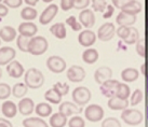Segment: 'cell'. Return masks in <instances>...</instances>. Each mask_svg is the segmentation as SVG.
Here are the masks:
<instances>
[{
  "mask_svg": "<svg viewBox=\"0 0 148 127\" xmlns=\"http://www.w3.org/2000/svg\"><path fill=\"white\" fill-rule=\"evenodd\" d=\"M25 84L28 86V88H40L45 83V77L40 70L36 68H30L26 71L24 77Z\"/></svg>",
  "mask_w": 148,
  "mask_h": 127,
  "instance_id": "1",
  "label": "cell"
},
{
  "mask_svg": "<svg viewBox=\"0 0 148 127\" xmlns=\"http://www.w3.org/2000/svg\"><path fill=\"white\" fill-rule=\"evenodd\" d=\"M118 37L121 38L127 44H134L140 39L137 29L132 26H119V28L116 30Z\"/></svg>",
  "mask_w": 148,
  "mask_h": 127,
  "instance_id": "2",
  "label": "cell"
},
{
  "mask_svg": "<svg viewBox=\"0 0 148 127\" xmlns=\"http://www.w3.org/2000/svg\"><path fill=\"white\" fill-rule=\"evenodd\" d=\"M48 46H49V44H48V41L45 37H41V36L35 37L34 36L29 41L28 53L35 55V56H39V55H42L47 52Z\"/></svg>",
  "mask_w": 148,
  "mask_h": 127,
  "instance_id": "3",
  "label": "cell"
},
{
  "mask_svg": "<svg viewBox=\"0 0 148 127\" xmlns=\"http://www.w3.org/2000/svg\"><path fill=\"white\" fill-rule=\"evenodd\" d=\"M121 119L127 125H130V126H137L142 124L143 120H144V116H143V113L140 112L136 109H124L121 113Z\"/></svg>",
  "mask_w": 148,
  "mask_h": 127,
  "instance_id": "4",
  "label": "cell"
},
{
  "mask_svg": "<svg viewBox=\"0 0 148 127\" xmlns=\"http://www.w3.org/2000/svg\"><path fill=\"white\" fill-rule=\"evenodd\" d=\"M73 100L75 103H77L78 106H84L91 100V92L90 90L86 86H79L76 87L73 92Z\"/></svg>",
  "mask_w": 148,
  "mask_h": 127,
  "instance_id": "5",
  "label": "cell"
},
{
  "mask_svg": "<svg viewBox=\"0 0 148 127\" xmlns=\"http://www.w3.org/2000/svg\"><path fill=\"white\" fill-rule=\"evenodd\" d=\"M84 116L90 122H93V123L99 122L104 117L103 108L99 105H90L86 107V109L84 110Z\"/></svg>",
  "mask_w": 148,
  "mask_h": 127,
  "instance_id": "6",
  "label": "cell"
},
{
  "mask_svg": "<svg viewBox=\"0 0 148 127\" xmlns=\"http://www.w3.org/2000/svg\"><path fill=\"white\" fill-rule=\"evenodd\" d=\"M47 67L53 73H62L66 69V62L60 56H50L47 60Z\"/></svg>",
  "mask_w": 148,
  "mask_h": 127,
  "instance_id": "7",
  "label": "cell"
},
{
  "mask_svg": "<svg viewBox=\"0 0 148 127\" xmlns=\"http://www.w3.org/2000/svg\"><path fill=\"white\" fill-rule=\"evenodd\" d=\"M116 33V28L112 23H105L97 30V38L101 41H110Z\"/></svg>",
  "mask_w": 148,
  "mask_h": 127,
  "instance_id": "8",
  "label": "cell"
},
{
  "mask_svg": "<svg viewBox=\"0 0 148 127\" xmlns=\"http://www.w3.org/2000/svg\"><path fill=\"white\" fill-rule=\"evenodd\" d=\"M67 79L73 83H80L86 78V71L82 67L80 66H71L69 69L67 70Z\"/></svg>",
  "mask_w": 148,
  "mask_h": 127,
  "instance_id": "9",
  "label": "cell"
},
{
  "mask_svg": "<svg viewBox=\"0 0 148 127\" xmlns=\"http://www.w3.org/2000/svg\"><path fill=\"white\" fill-rule=\"evenodd\" d=\"M118 85H119V82L117 80H107L103 84H101V92H102V95H104L105 97H108V98H111L117 95V88H118Z\"/></svg>",
  "mask_w": 148,
  "mask_h": 127,
  "instance_id": "10",
  "label": "cell"
},
{
  "mask_svg": "<svg viewBox=\"0 0 148 127\" xmlns=\"http://www.w3.org/2000/svg\"><path fill=\"white\" fill-rule=\"evenodd\" d=\"M58 7L56 4H50L47 7L45 11L41 13V15L39 17V22H40V24L42 25H48L49 23L53 21V18L56 16V14H58Z\"/></svg>",
  "mask_w": 148,
  "mask_h": 127,
  "instance_id": "11",
  "label": "cell"
},
{
  "mask_svg": "<svg viewBox=\"0 0 148 127\" xmlns=\"http://www.w3.org/2000/svg\"><path fill=\"white\" fill-rule=\"evenodd\" d=\"M96 41V35L93 31H91L90 29L86 28V30H83L79 33L78 36V42L80 45H82L84 48H90L94 44Z\"/></svg>",
  "mask_w": 148,
  "mask_h": 127,
  "instance_id": "12",
  "label": "cell"
},
{
  "mask_svg": "<svg viewBox=\"0 0 148 127\" xmlns=\"http://www.w3.org/2000/svg\"><path fill=\"white\" fill-rule=\"evenodd\" d=\"M79 22L81 23L83 27L86 28H92L95 24V15L92 10L84 9L79 14Z\"/></svg>",
  "mask_w": 148,
  "mask_h": 127,
  "instance_id": "13",
  "label": "cell"
},
{
  "mask_svg": "<svg viewBox=\"0 0 148 127\" xmlns=\"http://www.w3.org/2000/svg\"><path fill=\"white\" fill-rule=\"evenodd\" d=\"M58 111H60L61 113H63L65 116L68 117V116H70V115H73V114H78V113H80V112L82 111V109H80L77 103L65 101V103H62L60 105Z\"/></svg>",
  "mask_w": 148,
  "mask_h": 127,
  "instance_id": "14",
  "label": "cell"
},
{
  "mask_svg": "<svg viewBox=\"0 0 148 127\" xmlns=\"http://www.w3.org/2000/svg\"><path fill=\"white\" fill-rule=\"evenodd\" d=\"M16 55V52L13 48L3 46L0 49V66H5L11 62Z\"/></svg>",
  "mask_w": 148,
  "mask_h": 127,
  "instance_id": "15",
  "label": "cell"
},
{
  "mask_svg": "<svg viewBox=\"0 0 148 127\" xmlns=\"http://www.w3.org/2000/svg\"><path fill=\"white\" fill-rule=\"evenodd\" d=\"M7 72L11 78L18 79L21 78L24 74V67L22 66V64L17 60H12L11 62H9L7 66Z\"/></svg>",
  "mask_w": 148,
  "mask_h": 127,
  "instance_id": "16",
  "label": "cell"
},
{
  "mask_svg": "<svg viewBox=\"0 0 148 127\" xmlns=\"http://www.w3.org/2000/svg\"><path fill=\"white\" fill-rule=\"evenodd\" d=\"M112 75V71L109 67H106V66H103V67H99V69L95 71L94 73V79L96 83H99V85L103 84L105 81L109 80Z\"/></svg>",
  "mask_w": 148,
  "mask_h": 127,
  "instance_id": "17",
  "label": "cell"
},
{
  "mask_svg": "<svg viewBox=\"0 0 148 127\" xmlns=\"http://www.w3.org/2000/svg\"><path fill=\"white\" fill-rule=\"evenodd\" d=\"M35 111V103L33 99L30 98H23L18 103V112L22 115H30Z\"/></svg>",
  "mask_w": 148,
  "mask_h": 127,
  "instance_id": "18",
  "label": "cell"
},
{
  "mask_svg": "<svg viewBox=\"0 0 148 127\" xmlns=\"http://www.w3.org/2000/svg\"><path fill=\"white\" fill-rule=\"evenodd\" d=\"M129 105H130V103H129L127 99L119 98L117 96H114V97L109 98V100H108V107H109V109L115 111H118V110L123 111L124 109H127V107H129Z\"/></svg>",
  "mask_w": 148,
  "mask_h": 127,
  "instance_id": "19",
  "label": "cell"
},
{
  "mask_svg": "<svg viewBox=\"0 0 148 127\" xmlns=\"http://www.w3.org/2000/svg\"><path fill=\"white\" fill-rule=\"evenodd\" d=\"M38 31V27L34 23H30V22H27L26 23H22L20 26H18V33L20 35H23V36H26L28 38L34 37Z\"/></svg>",
  "mask_w": 148,
  "mask_h": 127,
  "instance_id": "20",
  "label": "cell"
},
{
  "mask_svg": "<svg viewBox=\"0 0 148 127\" xmlns=\"http://www.w3.org/2000/svg\"><path fill=\"white\" fill-rule=\"evenodd\" d=\"M136 22V15L133 14H129L125 12H121L117 15L116 18V23L119 26H132Z\"/></svg>",
  "mask_w": 148,
  "mask_h": 127,
  "instance_id": "21",
  "label": "cell"
},
{
  "mask_svg": "<svg viewBox=\"0 0 148 127\" xmlns=\"http://www.w3.org/2000/svg\"><path fill=\"white\" fill-rule=\"evenodd\" d=\"M1 112L2 114L8 117V119H12L14 117L17 113V107L16 105L13 103V101H10V100H5L2 106H1Z\"/></svg>",
  "mask_w": 148,
  "mask_h": 127,
  "instance_id": "22",
  "label": "cell"
},
{
  "mask_svg": "<svg viewBox=\"0 0 148 127\" xmlns=\"http://www.w3.org/2000/svg\"><path fill=\"white\" fill-rule=\"evenodd\" d=\"M16 38V30L11 26H4L0 29V39L4 42H11Z\"/></svg>",
  "mask_w": 148,
  "mask_h": 127,
  "instance_id": "23",
  "label": "cell"
},
{
  "mask_svg": "<svg viewBox=\"0 0 148 127\" xmlns=\"http://www.w3.org/2000/svg\"><path fill=\"white\" fill-rule=\"evenodd\" d=\"M138 77H140V72L135 68H125L121 72V78H122L124 82L127 83L134 82L138 79Z\"/></svg>",
  "mask_w": 148,
  "mask_h": 127,
  "instance_id": "24",
  "label": "cell"
},
{
  "mask_svg": "<svg viewBox=\"0 0 148 127\" xmlns=\"http://www.w3.org/2000/svg\"><path fill=\"white\" fill-rule=\"evenodd\" d=\"M121 11L125 13H129V14H133V15H136L142 11V3L137 0H132L130 2H127L125 5H123L121 8Z\"/></svg>",
  "mask_w": 148,
  "mask_h": 127,
  "instance_id": "25",
  "label": "cell"
},
{
  "mask_svg": "<svg viewBox=\"0 0 148 127\" xmlns=\"http://www.w3.org/2000/svg\"><path fill=\"white\" fill-rule=\"evenodd\" d=\"M50 125L53 127H63L67 124V116L58 111V113H53L50 117Z\"/></svg>",
  "mask_w": 148,
  "mask_h": 127,
  "instance_id": "26",
  "label": "cell"
},
{
  "mask_svg": "<svg viewBox=\"0 0 148 127\" xmlns=\"http://www.w3.org/2000/svg\"><path fill=\"white\" fill-rule=\"evenodd\" d=\"M82 59L86 64L92 65L99 60V52L95 49H86L82 54Z\"/></svg>",
  "mask_w": 148,
  "mask_h": 127,
  "instance_id": "27",
  "label": "cell"
},
{
  "mask_svg": "<svg viewBox=\"0 0 148 127\" xmlns=\"http://www.w3.org/2000/svg\"><path fill=\"white\" fill-rule=\"evenodd\" d=\"M35 111H36V114L38 116H40V117H48V116L52 114V107H51L50 103H40L36 106Z\"/></svg>",
  "mask_w": 148,
  "mask_h": 127,
  "instance_id": "28",
  "label": "cell"
},
{
  "mask_svg": "<svg viewBox=\"0 0 148 127\" xmlns=\"http://www.w3.org/2000/svg\"><path fill=\"white\" fill-rule=\"evenodd\" d=\"M62 95L58 93L55 88H51V90H47L45 94V99L48 100L50 103H53V105H58L62 101Z\"/></svg>",
  "mask_w": 148,
  "mask_h": 127,
  "instance_id": "29",
  "label": "cell"
},
{
  "mask_svg": "<svg viewBox=\"0 0 148 127\" xmlns=\"http://www.w3.org/2000/svg\"><path fill=\"white\" fill-rule=\"evenodd\" d=\"M50 33L53 35L54 37L58 39H65L66 38V27L63 23H56L53 26H51L50 28Z\"/></svg>",
  "mask_w": 148,
  "mask_h": 127,
  "instance_id": "30",
  "label": "cell"
},
{
  "mask_svg": "<svg viewBox=\"0 0 148 127\" xmlns=\"http://www.w3.org/2000/svg\"><path fill=\"white\" fill-rule=\"evenodd\" d=\"M38 15V12L36 9H34L33 7H26L21 11V17L24 21H34Z\"/></svg>",
  "mask_w": 148,
  "mask_h": 127,
  "instance_id": "31",
  "label": "cell"
},
{
  "mask_svg": "<svg viewBox=\"0 0 148 127\" xmlns=\"http://www.w3.org/2000/svg\"><path fill=\"white\" fill-rule=\"evenodd\" d=\"M27 90H28V86L24 83H16L15 85L13 86L12 88V94L14 97L16 98H22L24 97L25 95L27 94Z\"/></svg>",
  "mask_w": 148,
  "mask_h": 127,
  "instance_id": "32",
  "label": "cell"
},
{
  "mask_svg": "<svg viewBox=\"0 0 148 127\" xmlns=\"http://www.w3.org/2000/svg\"><path fill=\"white\" fill-rule=\"evenodd\" d=\"M23 125L28 127H34V126H39V127H45L47 123L40 117H28L23 121Z\"/></svg>",
  "mask_w": 148,
  "mask_h": 127,
  "instance_id": "33",
  "label": "cell"
},
{
  "mask_svg": "<svg viewBox=\"0 0 148 127\" xmlns=\"http://www.w3.org/2000/svg\"><path fill=\"white\" fill-rule=\"evenodd\" d=\"M29 41L30 39L26 36H23V35H20L18 37L16 38V45L18 50L22 51V52H28V48H29Z\"/></svg>",
  "mask_w": 148,
  "mask_h": 127,
  "instance_id": "34",
  "label": "cell"
},
{
  "mask_svg": "<svg viewBox=\"0 0 148 127\" xmlns=\"http://www.w3.org/2000/svg\"><path fill=\"white\" fill-rule=\"evenodd\" d=\"M130 94H131V90H130L129 85L125 84V83H119L118 88H117V95H116V96L122 99H127L129 96H130Z\"/></svg>",
  "mask_w": 148,
  "mask_h": 127,
  "instance_id": "35",
  "label": "cell"
},
{
  "mask_svg": "<svg viewBox=\"0 0 148 127\" xmlns=\"http://www.w3.org/2000/svg\"><path fill=\"white\" fill-rule=\"evenodd\" d=\"M144 98V94H143V92L140 90V88H137L133 92V94L131 95V100H130V103H131V106L135 107L137 105H140L142 103V100Z\"/></svg>",
  "mask_w": 148,
  "mask_h": 127,
  "instance_id": "36",
  "label": "cell"
},
{
  "mask_svg": "<svg viewBox=\"0 0 148 127\" xmlns=\"http://www.w3.org/2000/svg\"><path fill=\"white\" fill-rule=\"evenodd\" d=\"M147 45H146V39L145 38H140L137 42H136V53L138 54L142 57L146 56V52H147Z\"/></svg>",
  "mask_w": 148,
  "mask_h": 127,
  "instance_id": "37",
  "label": "cell"
},
{
  "mask_svg": "<svg viewBox=\"0 0 148 127\" xmlns=\"http://www.w3.org/2000/svg\"><path fill=\"white\" fill-rule=\"evenodd\" d=\"M12 94L11 87L7 83H0V100H5Z\"/></svg>",
  "mask_w": 148,
  "mask_h": 127,
  "instance_id": "38",
  "label": "cell"
},
{
  "mask_svg": "<svg viewBox=\"0 0 148 127\" xmlns=\"http://www.w3.org/2000/svg\"><path fill=\"white\" fill-rule=\"evenodd\" d=\"M66 23H67V25H69L70 28L73 29V30H75V31H80L81 28H82L81 23L78 22V20L75 16H69L66 20Z\"/></svg>",
  "mask_w": 148,
  "mask_h": 127,
  "instance_id": "39",
  "label": "cell"
},
{
  "mask_svg": "<svg viewBox=\"0 0 148 127\" xmlns=\"http://www.w3.org/2000/svg\"><path fill=\"white\" fill-rule=\"evenodd\" d=\"M92 8L96 12H104L107 8L106 0H92Z\"/></svg>",
  "mask_w": 148,
  "mask_h": 127,
  "instance_id": "40",
  "label": "cell"
},
{
  "mask_svg": "<svg viewBox=\"0 0 148 127\" xmlns=\"http://www.w3.org/2000/svg\"><path fill=\"white\" fill-rule=\"evenodd\" d=\"M53 88H55V90H58L62 96L67 95L68 94V92H69V85H68L67 83H64V82L55 83V84L53 85Z\"/></svg>",
  "mask_w": 148,
  "mask_h": 127,
  "instance_id": "41",
  "label": "cell"
},
{
  "mask_svg": "<svg viewBox=\"0 0 148 127\" xmlns=\"http://www.w3.org/2000/svg\"><path fill=\"white\" fill-rule=\"evenodd\" d=\"M68 125L71 127H83L86 125V123H84V121H83L82 117L76 115V116L70 119V121L68 122Z\"/></svg>",
  "mask_w": 148,
  "mask_h": 127,
  "instance_id": "42",
  "label": "cell"
},
{
  "mask_svg": "<svg viewBox=\"0 0 148 127\" xmlns=\"http://www.w3.org/2000/svg\"><path fill=\"white\" fill-rule=\"evenodd\" d=\"M102 126L104 127H111V126H121L120 122L115 117H107L105 119V121H103Z\"/></svg>",
  "mask_w": 148,
  "mask_h": 127,
  "instance_id": "43",
  "label": "cell"
},
{
  "mask_svg": "<svg viewBox=\"0 0 148 127\" xmlns=\"http://www.w3.org/2000/svg\"><path fill=\"white\" fill-rule=\"evenodd\" d=\"M75 7V0H61V9L63 11H69Z\"/></svg>",
  "mask_w": 148,
  "mask_h": 127,
  "instance_id": "44",
  "label": "cell"
},
{
  "mask_svg": "<svg viewBox=\"0 0 148 127\" xmlns=\"http://www.w3.org/2000/svg\"><path fill=\"white\" fill-rule=\"evenodd\" d=\"M90 4V0H75V9L77 10H84Z\"/></svg>",
  "mask_w": 148,
  "mask_h": 127,
  "instance_id": "45",
  "label": "cell"
},
{
  "mask_svg": "<svg viewBox=\"0 0 148 127\" xmlns=\"http://www.w3.org/2000/svg\"><path fill=\"white\" fill-rule=\"evenodd\" d=\"M3 2L8 8L15 9L21 7L22 3H23V0H3Z\"/></svg>",
  "mask_w": 148,
  "mask_h": 127,
  "instance_id": "46",
  "label": "cell"
},
{
  "mask_svg": "<svg viewBox=\"0 0 148 127\" xmlns=\"http://www.w3.org/2000/svg\"><path fill=\"white\" fill-rule=\"evenodd\" d=\"M114 11H115V7L114 5H111V4H107V8H106V11L104 12L103 14V17L104 18H110L112 16V14H114Z\"/></svg>",
  "mask_w": 148,
  "mask_h": 127,
  "instance_id": "47",
  "label": "cell"
},
{
  "mask_svg": "<svg viewBox=\"0 0 148 127\" xmlns=\"http://www.w3.org/2000/svg\"><path fill=\"white\" fill-rule=\"evenodd\" d=\"M111 1H112V3H114V7H115V8H118L121 10V8H122L123 5H125L127 2H130V1H132V0H111Z\"/></svg>",
  "mask_w": 148,
  "mask_h": 127,
  "instance_id": "48",
  "label": "cell"
},
{
  "mask_svg": "<svg viewBox=\"0 0 148 127\" xmlns=\"http://www.w3.org/2000/svg\"><path fill=\"white\" fill-rule=\"evenodd\" d=\"M9 13V9L5 4H2L0 2V17H4Z\"/></svg>",
  "mask_w": 148,
  "mask_h": 127,
  "instance_id": "49",
  "label": "cell"
},
{
  "mask_svg": "<svg viewBox=\"0 0 148 127\" xmlns=\"http://www.w3.org/2000/svg\"><path fill=\"white\" fill-rule=\"evenodd\" d=\"M0 126H4V127H10L12 126V123L5 119H0Z\"/></svg>",
  "mask_w": 148,
  "mask_h": 127,
  "instance_id": "50",
  "label": "cell"
},
{
  "mask_svg": "<svg viewBox=\"0 0 148 127\" xmlns=\"http://www.w3.org/2000/svg\"><path fill=\"white\" fill-rule=\"evenodd\" d=\"M24 1L26 2V4H27V5L33 7V5H36V3H37L39 0H24Z\"/></svg>",
  "mask_w": 148,
  "mask_h": 127,
  "instance_id": "51",
  "label": "cell"
},
{
  "mask_svg": "<svg viewBox=\"0 0 148 127\" xmlns=\"http://www.w3.org/2000/svg\"><path fill=\"white\" fill-rule=\"evenodd\" d=\"M146 90H147V93H148V75H147V78H146Z\"/></svg>",
  "mask_w": 148,
  "mask_h": 127,
  "instance_id": "52",
  "label": "cell"
},
{
  "mask_svg": "<svg viewBox=\"0 0 148 127\" xmlns=\"http://www.w3.org/2000/svg\"><path fill=\"white\" fill-rule=\"evenodd\" d=\"M43 2H45V3H50V2H52L53 0H42Z\"/></svg>",
  "mask_w": 148,
  "mask_h": 127,
  "instance_id": "53",
  "label": "cell"
},
{
  "mask_svg": "<svg viewBox=\"0 0 148 127\" xmlns=\"http://www.w3.org/2000/svg\"><path fill=\"white\" fill-rule=\"evenodd\" d=\"M1 77H2V71H1V69H0V79H1Z\"/></svg>",
  "mask_w": 148,
  "mask_h": 127,
  "instance_id": "54",
  "label": "cell"
},
{
  "mask_svg": "<svg viewBox=\"0 0 148 127\" xmlns=\"http://www.w3.org/2000/svg\"><path fill=\"white\" fill-rule=\"evenodd\" d=\"M147 119H148V107H147Z\"/></svg>",
  "mask_w": 148,
  "mask_h": 127,
  "instance_id": "55",
  "label": "cell"
},
{
  "mask_svg": "<svg viewBox=\"0 0 148 127\" xmlns=\"http://www.w3.org/2000/svg\"><path fill=\"white\" fill-rule=\"evenodd\" d=\"M0 44H1V40H0Z\"/></svg>",
  "mask_w": 148,
  "mask_h": 127,
  "instance_id": "56",
  "label": "cell"
},
{
  "mask_svg": "<svg viewBox=\"0 0 148 127\" xmlns=\"http://www.w3.org/2000/svg\"><path fill=\"white\" fill-rule=\"evenodd\" d=\"M1 1H2V0H0V2H1Z\"/></svg>",
  "mask_w": 148,
  "mask_h": 127,
  "instance_id": "57",
  "label": "cell"
}]
</instances>
